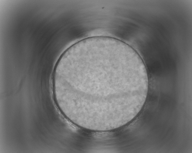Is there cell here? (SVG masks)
I'll return each mask as SVG.
<instances>
[{"mask_svg":"<svg viewBox=\"0 0 192 153\" xmlns=\"http://www.w3.org/2000/svg\"><path fill=\"white\" fill-rule=\"evenodd\" d=\"M148 84L137 52L108 36L87 38L70 46L53 75L59 109L76 125L96 131L119 128L133 119L144 104Z\"/></svg>","mask_w":192,"mask_h":153,"instance_id":"6da1fadb","label":"cell"}]
</instances>
